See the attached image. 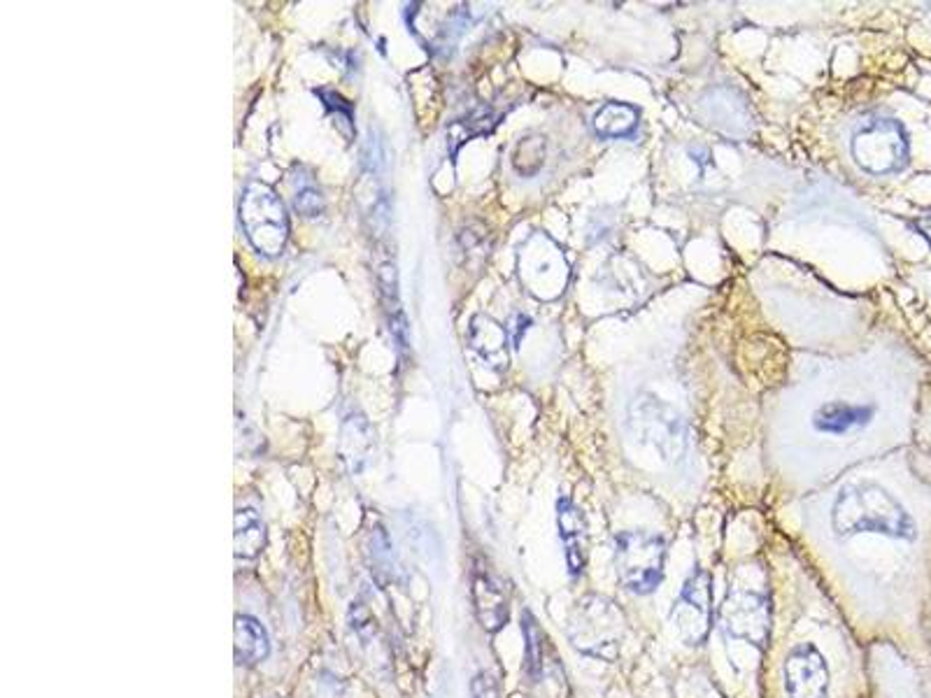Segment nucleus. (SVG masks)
<instances>
[{
	"label": "nucleus",
	"instance_id": "412c9836",
	"mask_svg": "<svg viewBox=\"0 0 931 698\" xmlns=\"http://www.w3.org/2000/svg\"><path fill=\"white\" fill-rule=\"evenodd\" d=\"M319 96L324 99L326 107H329V110L336 114V122H338L340 133H342L347 140H352V135H355V114H352V105L345 103V101L338 96L336 91L319 89Z\"/></svg>",
	"mask_w": 931,
	"mask_h": 698
},
{
	"label": "nucleus",
	"instance_id": "393cba45",
	"mask_svg": "<svg viewBox=\"0 0 931 698\" xmlns=\"http://www.w3.org/2000/svg\"><path fill=\"white\" fill-rule=\"evenodd\" d=\"M529 324H531V319L529 317H524V315H515L512 317V321L508 324V336H510V340H512V345H520V340H522V336L526 333V329H529Z\"/></svg>",
	"mask_w": 931,
	"mask_h": 698
},
{
	"label": "nucleus",
	"instance_id": "20e7f679",
	"mask_svg": "<svg viewBox=\"0 0 931 698\" xmlns=\"http://www.w3.org/2000/svg\"><path fill=\"white\" fill-rule=\"evenodd\" d=\"M666 545L655 533L622 531L615 538V568L622 585L634 594H652L664 579Z\"/></svg>",
	"mask_w": 931,
	"mask_h": 698
},
{
	"label": "nucleus",
	"instance_id": "7ed1b4c3",
	"mask_svg": "<svg viewBox=\"0 0 931 698\" xmlns=\"http://www.w3.org/2000/svg\"><path fill=\"white\" fill-rule=\"evenodd\" d=\"M238 219L249 245L264 256H279L289 238V217L283 198L268 184L249 182L241 196Z\"/></svg>",
	"mask_w": 931,
	"mask_h": 698
},
{
	"label": "nucleus",
	"instance_id": "a211bd4d",
	"mask_svg": "<svg viewBox=\"0 0 931 698\" xmlns=\"http://www.w3.org/2000/svg\"><path fill=\"white\" fill-rule=\"evenodd\" d=\"M638 120L641 114L634 105L628 103H605L596 114H594V131L601 137H628L634 135V131L638 129Z\"/></svg>",
	"mask_w": 931,
	"mask_h": 698
},
{
	"label": "nucleus",
	"instance_id": "b1692460",
	"mask_svg": "<svg viewBox=\"0 0 931 698\" xmlns=\"http://www.w3.org/2000/svg\"><path fill=\"white\" fill-rule=\"evenodd\" d=\"M471 694H473V698H501L494 675H489V673H478L475 675L473 682H471Z\"/></svg>",
	"mask_w": 931,
	"mask_h": 698
},
{
	"label": "nucleus",
	"instance_id": "6ab92c4d",
	"mask_svg": "<svg viewBox=\"0 0 931 698\" xmlns=\"http://www.w3.org/2000/svg\"><path fill=\"white\" fill-rule=\"evenodd\" d=\"M372 448V433L370 427L366 424L364 417H347V422L342 427V440H340V456L347 463V469L357 473L361 469V463L366 461L368 452Z\"/></svg>",
	"mask_w": 931,
	"mask_h": 698
},
{
	"label": "nucleus",
	"instance_id": "a878e982",
	"mask_svg": "<svg viewBox=\"0 0 931 698\" xmlns=\"http://www.w3.org/2000/svg\"><path fill=\"white\" fill-rule=\"evenodd\" d=\"M913 224H915V228H918V230L922 233V236H924V238H927V240L931 243V213H929V215H922V217H918V219H915Z\"/></svg>",
	"mask_w": 931,
	"mask_h": 698
},
{
	"label": "nucleus",
	"instance_id": "f03ea898",
	"mask_svg": "<svg viewBox=\"0 0 931 698\" xmlns=\"http://www.w3.org/2000/svg\"><path fill=\"white\" fill-rule=\"evenodd\" d=\"M626 619L617 605L603 596L577 601L569 624V638L582 655L615 661L624 638Z\"/></svg>",
	"mask_w": 931,
	"mask_h": 698
},
{
	"label": "nucleus",
	"instance_id": "4468645a",
	"mask_svg": "<svg viewBox=\"0 0 931 698\" xmlns=\"http://www.w3.org/2000/svg\"><path fill=\"white\" fill-rule=\"evenodd\" d=\"M469 342L475 349V355L489 366L499 372H503L510 363V352H508V345H510V336L508 329L487 317V315H475L471 319L469 326Z\"/></svg>",
	"mask_w": 931,
	"mask_h": 698
},
{
	"label": "nucleus",
	"instance_id": "f3484780",
	"mask_svg": "<svg viewBox=\"0 0 931 698\" xmlns=\"http://www.w3.org/2000/svg\"><path fill=\"white\" fill-rule=\"evenodd\" d=\"M266 545V526L252 507L236 510V526H233V554L243 562H252L262 554Z\"/></svg>",
	"mask_w": 931,
	"mask_h": 698
},
{
	"label": "nucleus",
	"instance_id": "5701e85b",
	"mask_svg": "<svg viewBox=\"0 0 931 698\" xmlns=\"http://www.w3.org/2000/svg\"><path fill=\"white\" fill-rule=\"evenodd\" d=\"M294 207H296V213L303 215V217H319L321 209H324L321 192L317 189L313 182L300 184L296 194H294Z\"/></svg>",
	"mask_w": 931,
	"mask_h": 698
},
{
	"label": "nucleus",
	"instance_id": "9d476101",
	"mask_svg": "<svg viewBox=\"0 0 931 698\" xmlns=\"http://www.w3.org/2000/svg\"><path fill=\"white\" fill-rule=\"evenodd\" d=\"M522 632H524V651H526V673L533 685H545V689L554 696V698H566L569 696V687H566V670L564 666L559 664V657L554 647L550 645L548 634L541 628V624L535 622V617L524 610L522 613Z\"/></svg>",
	"mask_w": 931,
	"mask_h": 698
},
{
	"label": "nucleus",
	"instance_id": "2eb2a0df",
	"mask_svg": "<svg viewBox=\"0 0 931 698\" xmlns=\"http://www.w3.org/2000/svg\"><path fill=\"white\" fill-rule=\"evenodd\" d=\"M871 417H873L871 406H859V403H848V401H831V403H825L822 408L815 410L812 427L818 429L820 433L843 435V433H850L855 429L867 427L871 422Z\"/></svg>",
	"mask_w": 931,
	"mask_h": 698
},
{
	"label": "nucleus",
	"instance_id": "f8f14e48",
	"mask_svg": "<svg viewBox=\"0 0 931 698\" xmlns=\"http://www.w3.org/2000/svg\"><path fill=\"white\" fill-rule=\"evenodd\" d=\"M556 522H559V535H562V543H564L569 571L571 575H580L587 566V541H590L587 520L571 499H559Z\"/></svg>",
	"mask_w": 931,
	"mask_h": 698
},
{
	"label": "nucleus",
	"instance_id": "39448f33",
	"mask_svg": "<svg viewBox=\"0 0 931 698\" xmlns=\"http://www.w3.org/2000/svg\"><path fill=\"white\" fill-rule=\"evenodd\" d=\"M518 270L526 291L541 300H554L569 287L571 270L566 256L562 247L543 233H533L522 245Z\"/></svg>",
	"mask_w": 931,
	"mask_h": 698
},
{
	"label": "nucleus",
	"instance_id": "f257e3e1",
	"mask_svg": "<svg viewBox=\"0 0 931 698\" xmlns=\"http://www.w3.org/2000/svg\"><path fill=\"white\" fill-rule=\"evenodd\" d=\"M831 526L838 538L878 533L897 541H913L918 535L913 517L878 484H852L841 489L831 507Z\"/></svg>",
	"mask_w": 931,
	"mask_h": 698
},
{
	"label": "nucleus",
	"instance_id": "aec40b11",
	"mask_svg": "<svg viewBox=\"0 0 931 698\" xmlns=\"http://www.w3.org/2000/svg\"><path fill=\"white\" fill-rule=\"evenodd\" d=\"M545 152H548L545 137H541V135H526V137H522L520 143H518L515 152H512V166H515V171L520 175L531 177V175H535V173H539L543 168Z\"/></svg>",
	"mask_w": 931,
	"mask_h": 698
},
{
	"label": "nucleus",
	"instance_id": "0eeeda50",
	"mask_svg": "<svg viewBox=\"0 0 931 698\" xmlns=\"http://www.w3.org/2000/svg\"><path fill=\"white\" fill-rule=\"evenodd\" d=\"M628 429L641 442L657 448L662 454L673 456L683 450V419L668 403L655 396H638L628 406Z\"/></svg>",
	"mask_w": 931,
	"mask_h": 698
},
{
	"label": "nucleus",
	"instance_id": "bb28decb",
	"mask_svg": "<svg viewBox=\"0 0 931 698\" xmlns=\"http://www.w3.org/2000/svg\"><path fill=\"white\" fill-rule=\"evenodd\" d=\"M510 698H524V696H522V694H512Z\"/></svg>",
	"mask_w": 931,
	"mask_h": 698
},
{
	"label": "nucleus",
	"instance_id": "423d86ee",
	"mask_svg": "<svg viewBox=\"0 0 931 698\" xmlns=\"http://www.w3.org/2000/svg\"><path fill=\"white\" fill-rule=\"evenodd\" d=\"M852 156L871 175L901 171L908 163V137L894 120H871L852 135Z\"/></svg>",
	"mask_w": 931,
	"mask_h": 698
},
{
	"label": "nucleus",
	"instance_id": "4be33fe9",
	"mask_svg": "<svg viewBox=\"0 0 931 698\" xmlns=\"http://www.w3.org/2000/svg\"><path fill=\"white\" fill-rule=\"evenodd\" d=\"M378 283H380V289H382V298H385V306L389 310V317L401 315V308H399V275H396V266L391 261H385L380 266Z\"/></svg>",
	"mask_w": 931,
	"mask_h": 698
},
{
	"label": "nucleus",
	"instance_id": "6e6552de",
	"mask_svg": "<svg viewBox=\"0 0 931 698\" xmlns=\"http://www.w3.org/2000/svg\"><path fill=\"white\" fill-rule=\"evenodd\" d=\"M671 619L683 643L702 645L708 638L713 624V579L704 568H694L687 577Z\"/></svg>",
	"mask_w": 931,
	"mask_h": 698
},
{
	"label": "nucleus",
	"instance_id": "dca6fc26",
	"mask_svg": "<svg viewBox=\"0 0 931 698\" xmlns=\"http://www.w3.org/2000/svg\"><path fill=\"white\" fill-rule=\"evenodd\" d=\"M233 655L241 666H256L268 659L270 640L266 628L249 615H238L233 624Z\"/></svg>",
	"mask_w": 931,
	"mask_h": 698
},
{
	"label": "nucleus",
	"instance_id": "ddd939ff",
	"mask_svg": "<svg viewBox=\"0 0 931 698\" xmlns=\"http://www.w3.org/2000/svg\"><path fill=\"white\" fill-rule=\"evenodd\" d=\"M471 592H473V608H475V617L480 626L489 634L501 632V628L508 624L510 605L499 582L484 571H475Z\"/></svg>",
	"mask_w": 931,
	"mask_h": 698
},
{
	"label": "nucleus",
	"instance_id": "9b49d317",
	"mask_svg": "<svg viewBox=\"0 0 931 698\" xmlns=\"http://www.w3.org/2000/svg\"><path fill=\"white\" fill-rule=\"evenodd\" d=\"M785 689L789 698H827L829 666L822 651L810 645H797L782 666Z\"/></svg>",
	"mask_w": 931,
	"mask_h": 698
},
{
	"label": "nucleus",
	"instance_id": "1a4fd4ad",
	"mask_svg": "<svg viewBox=\"0 0 931 698\" xmlns=\"http://www.w3.org/2000/svg\"><path fill=\"white\" fill-rule=\"evenodd\" d=\"M722 626H725L727 636L764 647L768 634H771V605H768L766 596L757 592H729L725 605H722Z\"/></svg>",
	"mask_w": 931,
	"mask_h": 698
}]
</instances>
